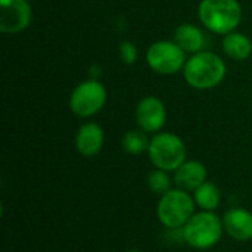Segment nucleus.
I'll use <instances>...</instances> for the list:
<instances>
[{"label":"nucleus","instance_id":"obj_4","mask_svg":"<svg viewBox=\"0 0 252 252\" xmlns=\"http://www.w3.org/2000/svg\"><path fill=\"white\" fill-rule=\"evenodd\" d=\"M195 199L183 189H171L161 195L157 205V216L167 229H180L195 214Z\"/></svg>","mask_w":252,"mask_h":252},{"label":"nucleus","instance_id":"obj_6","mask_svg":"<svg viewBox=\"0 0 252 252\" xmlns=\"http://www.w3.org/2000/svg\"><path fill=\"white\" fill-rule=\"evenodd\" d=\"M186 52L173 40H159L149 46L146 62L152 71L161 75H174L183 71L188 58Z\"/></svg>","mask_w":252,"mask_h":252},{"label":"nucleus","instance_id":"obj_8","mask_svg":"<svg viewBox=\"0 0 252 252\" xmlns=\"http://www.w3.org/2000/svg\"><path fill=\"white\" fill-rule=\"evenodd\" d=\"M32 9L28 0H0V31L18 34L30 27Z\"/></svg>","mask_w":252,"mask_h":252},{"label":"nucleus","instance_id":"obj_13","mask_svg":"<svg viewBox=\"0 0 252 252\" xmlns=\"http://www.w3.org/2000/svg\"><path fill=\"white\" fill-rule=\"evenodd\" d=\"M174 41L190 55L202 52L205 47V35L199 27L193 24H182L174 31Z\"/></svg>","mask_w":252,"mask_h":252},{"label":"nucleus","instance_id":"obj_2","mask_svg":"<svg viewBox=\"0 0 252 252\" xmlns=\"http://www.w3.org/2000/svg\"><path fill=\"white\" fill-rule=\"evenodd\" d=\"M198 16L211 32L226 35L241 24L242 7L238 0H201Z\"/></svg>","mask_w":252,"mask_h":252},{"label":"nucleus","instance_id":"obj_15","mask_svg":"<svg viewBox=\"0 0 252 252\" xmlns=\"http://www.w3.org/2000/svg\"><path fill=\"white\" fill-rule=\"evenodd\" d=\"M193 199L202 211H216L221 204V190L216 183L207 180L193 192Z\"/></svg>","mask_w":252,"mask_h":252},{"label":"nucleus","instance_id":"obj_9","mask_svg":"<svg viewBox=\"0 0 252 252\" xmlns=\"http://www.w3.org/2000/svg\"><path fill=\"white\" fill-rule=\"evenodd\" d=\"M167 121V108L159 97L146 96L136 108V123L145 133H159Z\"/></svg>","mask_w":252,"mask_h":252},{"label":"nucleus","instance_id":"obj_7","mask_svg":"<svg viewBox=\"0 0 252 252\" xmlns=\"http://www.w3.org/2000/svg\"><path fill=\"white\" fill-rule=\"evenodd\" d=\"M108 93L105 86L97 80H87L74 89L69 97V108L77 117L89 118L102 111Z\"/></svg>","mask_w":252,"mask_h":252},{"label":"nucleus","instance_id":"obj_10","mask_svg":"<svg viewBox=\"0 0 252 252\" xmlns=\"http://www.w3.org/2000/svg\"><path fill=\"white\" fill-rule=\"evenodd\" d=\"M105 143L103 128L97 123H86L83 124L75 134V148L80 155L92 158L96 157Z\"/></svg>","mask_w":252,"mask_h":252},{"label":"nucleus","instance_id":"obj_5","mask_svg":"<svg viewBox=\"0 0 252 252\" xmlns=\"http://www.w3.org/2000/svg\"><path fill=\"white\" fill-rule=\"evenodd\" d=\"M148 155L155 168L176 171L188 157V149L182 137L174 133H157L149 143Z\"/></svg>","mask_w":252,"mask_h":252},{"label":"nucleus","instance_id":"obj_11","mask_svg":"<svg viewBox=\"0 0 252 252\" xmlns=\"http://www.w3.org/2000/svg\"><path fill=\"white\" fill-rule=\"evenodd\" d=\"M226 233L239 242L252 239V213L245 208H230L223 219Z\"/></svg>","mask_w":252,"mask_h":252},{"label":"nucleus","instance_id":"obj_1","mask_svg":"<svg viewBox=\"0 0 252 252\" xmlns=\"http://www.w3.org/2000/svg\"><path fill=\"white\" fill-rule=\"evenodd\" d=\"M186 83L196 90H210L217 87L226 77V63L214 52L202 50L192 55L185 68Z\"/></svg>","mask_w":252,"mask_h":252},{"label":"nucleus","instance_id":"obj_18","mask_svg":"<svg viewBox=\"0 0 252 252\" xmlns=\"http://www.w3.org/2000/svg\"><path fill=\"white\" fill-rule=\"evenodd\" d=\"M120 55H121V59H123L124 63L133 65L137 61L139 52H137V47H136L134 43H131V41H123L120 44Z\"/></svg>","mask_w":252,"mask_h":252},{"label":"nucleus","instance_id":"obj_16","mask_svg":"<svg viewBox=\"0 0 252 252\" xmlns=\"http://www.w3.org/2000/svg\"><path fill=\"white\" fill-rule=\"evenodd\" d=\"M151 139H148L143 130H130L123 137V149L130 155H140L148 152Z\"/></svg>","mask_w":252,"mask_h":252},{"label":"nucleus","instance_id":"obj_17","mask_svg":"<svg viewBox=\"0 0 252 252\" xmlns=\"http://www.w3.org/2000/svg\"><path fill=\"white\" fill-rule=\"evenodd\" d=\"M148 188L152 193L157 195H164L168 190H171V177L168 171L155 168L154 171L149 173L148 176Z\"/></svg>","mask_w":252,"mask_h":252},{"label":"nucleus","instance_id":"obj_12","mask_svg":"<svg viewBox=\"0 0 252 252\" xmlns=\"http://www.w3.org/2000/svg\"><path fill=\"white\" fill-rule=\"evenodd\" d=\"M174 182L179 189H183L186 192H195L202 183L207 182V168L199 161L186 159L174 171Z\"/></svg>","mask_w":252,"mask_h":252},{"label":"nucleus","instance_id":"obj_14","mask_svg":"<svg viewBox=\"0 0 252 252\" xmlns=\"http://www.w3.org/2000/svg\"><path fill=\"white\" fill-rule=\"evenodd\" d=\"M223 52L233 61H245L252 55L251 38L239 31L229 32L221 41Z\"/></svg>","mask_w":252,"mask_h":252},{"label":"nucleus","instance_id":"obj_3","mask_svg":"<svg viewBox=\"0 0 252 252\" xmlns=\"http://www.w3.org/2000/svg\"><path fill=\"white\" fill-rule=\"evenodd\" d=\"M224 232L223 219L214 211H201L193 214L185 224L182 235L188 245L195 250H210L216 247Z\"/></svg>","mask_w":252,"mask_h":252}]
</instances>
